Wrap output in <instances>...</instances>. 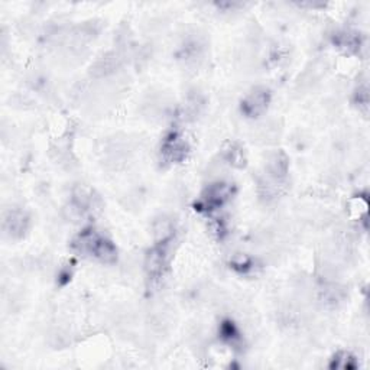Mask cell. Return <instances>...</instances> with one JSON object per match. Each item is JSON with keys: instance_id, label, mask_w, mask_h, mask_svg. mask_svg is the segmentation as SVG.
<instances>
[{"instance_id": "cell-1", "label": "cell", "mask_w": 370, "mask_h": 370, "mask_svg": "<svg viewBox=\"0 0 370 370\" xmlns=\"http://www.w3.org/2000/svg\"><path fill=\"white\" fill-rule=\"evenodd\" d=\"M72 249L80 256L94 259L103 264H112L118 257L116 246L94 229L83 230L72 240Z\"/></svg>"}, {"instance_id": "cell-2", "label": "cell", "mask_w": 370, "mask_h": 370, "mask_svg": "<svg viewBox=\"0 0 370 370\" xmlns=\"http://www.w3.org/2000/svg\"><path fill=\"white\" fill-rule=\"evenodd\" d=\"M232 193H233V187L230 184H226V182L211 184L203 193L201 206L207 211L217 210L220 207H223L226 204V201H229V198L232 197Z\"/></svg>"}, {"instance_id": "cell-3", "label": "cell", "mask_w": 370, "mask_h": 370, "mask_svg": "<svg viewBox=\"0 0 370 370\" xmlns=\"http://www.w3.org/2000/svg\"><path fill=\"white\" fill-rule=\"evenodd\" d=\"M189 154V143L179 133H171L161 147V155L164 162L176 164L185 159Z\"/></svg>"}, {"instance_id": "cell-4", "label": "cell", "mask_w": 370, "mask_h": 370, "mask_svg": "<svg viewBox=\"0 0 370 370\" xmlns=\"http://www.w3.org/2000/svg\"><path fill=\"white\" fill-rule=\"evenodd\" d=\"M269 101H271V94L267 89H254L252 93H249L245 97L242 103V110L249 118L261 116L267 110Z\"/></svg>"}, {"instance_id": "cell-5", "label": "cell", "mask_w": 370, "mask_h": 370, "mask_svg": "<svg viewBox=\"0 0 370 370\" xmlns=\"http://www.w3.org/2000/svg\"><path fill=\"white\" fill-rule=\"evenodd\" d=\"M28 229V217L22 210H11L5 217V232L12 237H21Z\"/></svg>"}, {"instance_id": "cell-6", "label": "cell", "mask_w": 370, "mask_h": 370, "mask_svg": "<svg viewBox=\"0 0 370 370\" xmlns=\"http://www.w3.org/2000/svg\"><path fill=\"white\" fill-rule=\"evenodd\" d=\"M357 366V361L356 359L350 354V353H339L337 356H335V359H332V363H331V367H336V369H343V370H347V369H354Z\"/></svg>"}]
</instances>
